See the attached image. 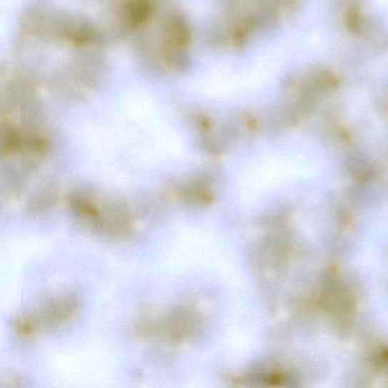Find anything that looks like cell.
Wrapping results in <instances>:
<instances>
[{"instance_id":"cell-2","label":"cell","mask_w":388,"mask_h":388,"mask_svg":"<svg viewBox=\"0 0 388 388\" xmlns=\"http://www.w3.org/2000/svg\"><path fill=\"white\" fill-rule=\"evenodd\" d=\"M199 326V317L188 309H179L171 314L166 322L169 335L176 339L190 337Z\"/></svg>"},{"instance_id":"cell-4","label":"cell","mask_w":388,"mask_h":388,"mask_svg":"<svg viewBox=\"0 0 388 388\" xmlns=\"http://www.w3.org/2000/svg\"><path fill=\"white\" fill-rule=\"evenodd\" d=\"M15 328H16L17 335L20 336L21 338L28 339L36 332V324L32 317L22 316L17 320Z\"/></svg>"},{"instance_id":"cell-1","label":"cell","mask_w":388,"mask_h":388,"mask_svg":"<svg viewBox=\"0 0 388 388\" xmlns=\"http://www.w3.org/2000/svg\"><path fill=\"white\" fill-rule=\"evenodd\" d=\"M76 307V299L72 297H61L54 299L42 309L40 322L44 327H55L70 318Z\"/></svg>"},{"instance_id":"cell-3","label":"cell","mask_w":388,"mask_h":388,"mask_svg":"<svg viewBox=\"0 0 388 388\" xmlns=\"http://www.w3.org/2000/svg\"><path fill=\"white\" fill-rule=\"evenodd\" d=\"M182 197H184L188 203L195 205L209 204L212 201V191L205 184H189L188 187L184 188L182 191Z\"/></svg>"}]
</instances>
